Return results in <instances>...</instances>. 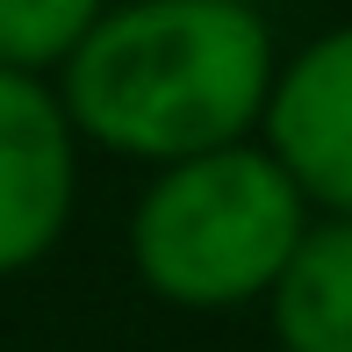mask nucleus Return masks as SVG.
<instances>
[{
    "instance_id": "obj_2",
    "label": "nucleus",
    "mask_w": 352,
    "mask_h": 352,
    "mask_svg": "<svg viewBox=\"0 0 352 352\" xmlns=\"http://www.w3.org/2000/svg\"><path fill=\"white\" fill-rule=\"evenodd\" d=\"M309 230V195L266 144L158 166L130 216V259L151 295L180 309H237L280 280Z\"/></svg>"
},
{
    "instance_id": "obj_1",
    "label": "nucleus",
    "mask_w": 352,
    "mask_h": 352,
    "mask_svg": "<svg viewBox=\"0 0 352 352\" xmlns=\"http://www.w3.org/2000/svg\"><path fill=\"white\" fill-rule=\"evenodd\" d=\"M274 72V29L252 0H122L65 58L58 101L101 151L180 166L259 130Z\"/></svg>"
},
{
    "instance_id": "obj_3",
    "label": "nucleus",
    "mask_w": 352,
    "mask_h": 352,
    "mask_svg": "<svg viewBox=\"0 0 352 352\" xmlns=\"http://www.w3.org/2000/svg\"><path fill=\"white\" fill-rule=\"evenodd\" d=\"M79 201V130L36 72L0 65V274H22L65 237Z\"/></svg>"
},
{
    "instance_id": "obj_4",
    "label": "nucleus",
    "mask_w": 352,
    "mask_h": 352,
    "mask_svg": "<svg viewBox=\"0 0 352 352\" xmlns=\"http://www.w3.org/2000/svg\"><path fill=\"white\" fill-rule=\"evenodd\" d=\"M259 130L316 209L352 216V22L324 29L274 72Z\"/></svg>"
},
{
    "instance_id": "obj_6",
    "label": "nucleus",
    "mask_w": 352,
    "mask_h": 352,
    "mask_svg": "<svg viewBox=\"0 0 352 352\" xmlns=\"http://www.w3.org/2000/svg\"><path fill=\"white\" fill-rule=\"evenodd\" d=\"M108 0H0V65L8 72H65Z\"/></svg>"
},
{
    "instance_id": "obj_5",
    "label": "nucleus",
    "mask_w": 352,
    "mask_h": 352,
    "mask_svg": "<svg viewBox=\"0 0 352 352\" xmlns=\"http://www.w3.org/2000/svg\"><path fill=\"white\" fill-rule=\"evenodd\" d=\"M280 352H352V216H324L266 287Z\"/></svg>"
}]
</instances>
